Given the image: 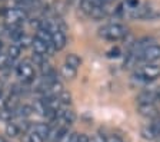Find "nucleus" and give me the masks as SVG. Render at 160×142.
Listing matches in <instances>:
<instances>
[{"mask_svg": "<svg viewBox=\"0 0 160 142\" xmlns=\"http://www.w3.org/2000/svg\"><path fill=\"white\" fill-rule=\"evenodd\" d=\"M99 34L103 39L106 40H120V39H124V37L129 34L127 29L120 23H110V24H106V26L100 27L99 30Z\"/></svg>", "mask_w": 160, "mask_h": 142, "instance_id": "obj_1", "label": "nucleus"}, {"mask_svg": "<svg viewBox=\"0 0 160 142\" xmlns=\"http://www.w3.org/2000/svg\"><path fill=\"white\" fill-rule=\"evenodd\" d=\"M136 76L140 81H153L160 76V66L154 63H146L137 69Z\"/></svg>", "mask_w": 160, "mask_h": 142, "instance_id": "obj_2", "label": "nucleus"}, {"mask_svg": "<svg viewBox=\"0 0 160 142\" xmlns=\"http://www.w3.org/2000/svg\"><path fill=\"white\" fill-rule=\"evenodd\" d=\"M134 55V53H133ZM137 60L146 62V63H153V62L160 59V45H150L149 47H146L143 52L134 55Z\"/></svg>", "mask_w": 160, "mask_h": 142, "instance_id": "obj_3", "label": "nucleus"}, {"mask_svg": "<svg viewBox=\"0 0 160 142\" xmlns=\"http://www.w3.org/2000/svg\"><path fill=\"white\" fill-rule=\"evenodd\" d=\"M16 73L20 79L26 83H30V82L34 81V68L33 65L30 63V62H22L19 63V66L16 68Z\"/></svg>", "mask_w": 160, "mask_h": 142, "instance_id": "obj_4", "label": "nucleus"}, {"mask_svg": "<svg viewBox=\"0 0 160 142\" xmlns=\"http://www.w3.org/2000/svg\"><path fill=\"white\" fill-rule=\"evenodd\" d=\"M2 14L4 16V19L7 20L9 24H20L22 22L26 19V12L22 10V9H6L2 12Z\"/></svg>", "mask_w": 160, "mask_h": 142, "instance_id": "obj_5", "label": "nucleus"}, {"mask_svg": "<svg viewBox=\"0 0 160 142\" xmlns=\"http://www.w3.org/2000/svg\"><path fill=\"white\" fill-rule=\"evenodd\" d=\"M130 17L137 19V20H142V19H153V17H156V13H154V9H152L149 4H140L136 9H132V10H130Z\"/></svg>", "mask_w": 160, "mask_h": 142, "instance_id": "obj_6", "label": "nucleus"}, {"mask_svg": "<svg viewBox=\"0 0 160 142\" xmlns=\"http://www.w3.org/2000/svg\"><path fill=\"white\" fill-rule=\"evenodd\" d=\"M159 101V93L156 91H144L137 96V103L139 105H146V103H156Z\"/></svg>", "mask_w": 160, "mask_h": 142, "instance_id": "obj_7", "label": "nucleus"}, {"mask_svg": "<svg viewBox=\"0 0 160 142\" xmlns=\"http://www.w3.org/2000/svg\"><path fill=\"white\" fill-rule=\"evenodd\" d=\"M137 112L142 116L146 118H156L159 115V109H157L156 103H146V105H139L137 106Z\"/></svg>", "mask_w": 160, "mask_h": 142, "instance_id": "obj_8", "label": "nucleus"}, {"mask_svg": "<svg viewBox=\"0 0 160 142\" xmlns=\"http://www.w3.org/2000/svg\"><path fill=\"white\" fill-rule=\"evenodd\" d=\"M66 43H67V39H66L64 32L57 30L52 34V45H53V47L56 49V50H63L64 46H66Z\"/></svg>", "mask_w": 160, "mask_h": 142, "instance_id": "obj_9", "label": "nucleus"}, {"mask_svg": "<svg viewBox=\"0 0 160 142\" xmlns=\"http://www.w3.org/2000/svg\"><path fill=\"white\" fill-rule=\"evenodd\" d=\"M76 121V113H74V111H72V109H63V113H62V116H60V122H63V125L67 126L69 128L73 122Z\"/></svg>", "mask_w": 160, "mask_h": 142, "instance_id": "obj_10", "label": "nucleus"}, {"mask_svg": "<svg viewBox=\"0 0 160 142\" xmlns=\"http://www.w3.org/2000/svg\"><path fill=\"white\" fill-rule=\"evenodd\" d=\"M33 112H34L33 111V106H30V105H19L16 109H14V115H16L17 118L26 119V118H29Z\"/></svg>", "mask_w": 160, "mask_h": 142, "instance_id": "obj_11", "label": "nucleus"}, {"mask_svg": "<svg viewBox=\"0 0 160 142\" xmlns=\"http://www.w3.org/2000/svg\"><path fill=\"white\" fill-rule=\"evenodd\" d=\"M50 43H44L43 40H40L37 37L33 39V43H32V47H33V52L34 53H40V55H44L47 56V47H49Z\"/></svg>", "mask_w": 160, "mask_h": 142, "instance_id": "obj_12", "label": "nucleus"}, {"mask_svg": "<svg viewBox=\"0 0 160 142\" xmlns=\"http://www.w3.org/2000/svg\"><path fill=\"white\" fill-rule=\"evenodd\" d=\"M32 131L36 132L39 136H42L43 139H47V135H49L50 126L47 124H36L34 126H32Z\"/></svg>", "mask_w": 160, "mask_h": 142, "instance_id": "obj_13", "label": "nucleus"}, {"mask_svg": "<svg viewBox=\"0 0 160 142\" xmlns=\"http://www.w3.org/2000/svg\"><path fill=\"white\" fill-rule=\"evenodd\" d=\"M60 72H62V75H63L64 79H74L76 78V75H77V69L72 68V66H69V65H66V63L62 66Z\"/></svg>", "mask_w": 160, "mask_h": 142, "instance_id": "obj_14", "label": "nucleus"}, {"mask_svg": "<svg viewBox=\"0 0 160 142\" xmlns=\"http://www.w3.org/2000/svg\"><path fill=\"white\" fill-rule=\"evenodd\" d=\"M6 135L9 136V138H16V136L20 135V128L17 124H14V122H9L6 125Z\"/></svg>", "mask_w": 160, "mask_h": 142, "instance_id": "obj_15", "label": "nucleus"}, {"mask_svg": "<svg viewBox=\"0 0 160 142\" xmlns=\"http://www.w3.org/2000/svg\"><path fill=\"white\" fill-rule=\"evenodd\" d=\"M66 65H69V66H72V68L77 69L80 65H82V59H80L76 53H69L66 56Z\"/></svg>", "mask_w": 160, "mask_h": 142, "instance_id": "obj_16", "label": "nucleus"}, {"mask_svg": "<svg viewBox=\"0 0 160 142\" xmlns=\"http://www.w3.org/2000/svg\"><path fill=\"white\" fill-rule=\"evenodd\" d=\"M107 10L104 9V4L103 6H96L93 7V10H92V13L89 14L90 17H93V19H96V20H99V19H103L104 16H106Z\"/></svg>", "mask_w": 160, "mask_h": 142, "instance_id": "obj_17", "label": "nucleus"}, {"mask_svg": "<svg viewBox=\"0 0 160 142\" xmlns=\"http://www.w3.org/2000/svg\"><path fill=\"white\" fill-rule=\"evenodd\" d=\"M20 52H22V49L17 45H10L9 49H7V56H9L10 60H16L20 56Z\"/></svg>", "mask_w": 160, "mask_h": 142, "instance_id": "obj_18", "label": "nucleus"}, {"mask_svg": "<svg viewBox=\"0 0 160 142\" xmlns=\"http://www.w3.org/2000/svg\"><path fill=\"white\" fill-rule=\"evenodd\" d=\"M16 118V115H14V111H10V109L4 108L0 111V121H3V122H12V119Z\"/></svg>", "mask_w": 160, "mask_h": 142, "instance_id": "obj_19", "label": "nucleus"}, {"mask_svg": "<svg viewBox=\"0 0 160 142\" xmlns=\"http://www.w3.org/2000/svg\"><path fill=\"white\" fill-rule=\"evenodd\" d=\"M33 111H34V112H37L39 115H43V116L46 115L47 108H46V105H44L43 99H39V101L34 102V105H33Z\"/></svg>", "mask_w": 160, "mask_h": 142, "instance_id": "obj_20", "label": "nucleus"}, {"mask_svg": "<svg viewBox=\"0 0 160 142\" xmlns=\"http://www.w3.org/2000/svg\"><path fill=\"white\" fill-rule=\"evenodd\" d=\"M17 43V46L20 47V49H26V47H29V46H32V43H33V37H30V36H22L19 39V40L16 42Z\"/></svg>", "mask_w": 160, "mask_h": 142, "instance_id": "obj_21", "label": "nucleus"}, {"mask_svg": "<svg viewBox=\"0 0 160 142\" xmlns=\"http://www.w3.org/2000/svg\"><path fill=\"white\" fill-rule=\"evenodd\" d=\"M36 37L40 39V40H43L44 43H52V33H49V32H46V30H40V29H37Z\"/></svg>", "mask_w": 160, "mask_h": 142, "instance_id": "obj_22", "label": "nucleus"}, {"mask_svg": "<svg viewBox=\"0 0 160 142\" xmlns=\"http://www.w3.org/2000/svg\"><path fill=\"white\" fill-rule=\"evenodd\" d=\"M40 71H42V75H43V76H52V75H54V71H53V68H52V65H50L47 60L40 66Z\"/></svg>", "mask_w": 160, "mask_h": 142, "instance_id": "obj_23", "label": "nucleus"}, {"mask_svg": "<svg viewBox=\"0 0 160 142\" xmlns=\"http://www.w3.org/2000/svg\"><path fill=\"white\" fill-rule=\"evenodd\" d=\"M10 65V59L7 56V53H0V71L7 69Z\"/></svg>", "mask_w": 160, "mask_h": 142, "instance_id": "obj_24", "label": "nucleus"}, {"mask_svg": "<svg viewBox=\"0 0 160 142\" xmlns=\"http://www.w3.org/2000/svg\"><path fill=\"white\" fill-rule=\"evenodd\" d=\"M59 101L62 102V105H69L70 102H72V95H70L69 92L63 91L59 95Z\"/></svg>", "mask_w": 160, "mask_h": 142, "instance_id": "obj_25", "label": "nucleus"}, {"mask_svg": "<svg viewBox=\"0 0 160 142\" xmlns=\"http://www.w3.org/2000/svg\"><path fill=\"white\" fill-rule=\"evenodd\" d=\"M32 60L34 62V65H37V66H42V65L46 62V56H44V55H40V53H34V52H33Z\"/></svg>", "mask_w": 160, "mask_h": 142, "instance_id": "obj_26", "label": "nucleus"}, {"mask_svg": "<svg viewBox=\"0 0 160 142\" xmlns=\"http://www.w3.org/2000/svg\"><path fill=\"white\" fill-rule=\"evenodd\" d=\"M93 7H94L93 4L89 3L87 0H82V3H80V9H82V10H83L86 14H90V13H92V10H93Z\"/></svg>", "mask_w": 160, "mask_h": 142, "instance_id": "obj_27", "label": "nucleus"}, {"mask_svg": "<svg viewBox=\"0 0 160 142\" xmlns=\"http://www.w3.org/2000/svg\"><path fill=\"white\" fill-rule=\"evenodd\" d=\"M26 141H27V142H44V139L42 138V136L37 135L36 132L30 131L29 135H27V138H26Z\"/></svg>", "mask_w": 160, "mask_h": 142, "instance_id": "obj_28", "label": "nucleus"}, {"mask_svg": "<svg viewBox=\"0 0 160 142\" xmlns=\"http://www.w3.org/2000/svg\"><path fill=\"white\" fill-rule=\"evenodd\" d=\"M142 135H143L146 139H154V138H156V134L153 132L152 126H147V128H144L143 131H142Z\"/></svg>", "mask_w": 160, "mask_h": 142, "instance_id": "obj_29", "label": "nucleus"}, {"mask_svg": "<svg viewBox=\"0 0 160 142\" xmlns=\"http://www.w3.org/2000/svg\"><path fill=\"white\" fill-rule=\"evenodd\" d=\"M152 129H153V132L156 134V136L157 135H160V115H157L156 118H154V121H153V124H152Z\"/></svg>", "mask_w": 160, "mask_h": 142, "instance_id": "obj_30", "label": "nucleus"}, {"mask_svg": "<svg viewBox=\"0 0 160 142\" xmlns=\"http://www.w3.org/2000/svg\"><path fill=\"white\" fill-rule=\"evenodd\" d=\"M119 56H120L119 47H112V49L107 52V58H119Z\"/></svg>", "mask_w": 160, "mask_h": 142, "instance_id": "obj_31", "label": "nucleus"}, {"mask_svg": "<svg viewBox=\"0 0 160 142\" xmlns=\"http://www.w3.org/2000/svg\"><path fill=\"white\" fill-rule=\"evenodd\" d=\"M19 128H20V132H22V131H23V132H27L30 128H32V125H30V122H27V121H24V119H23V121L20 122Z\"/></svg>", "mask_w": 160, "mask_h": 142, "instance_id": "obj_32", "label": "nucleus"}, {"mask_svg": "<svg viewBox=\"0 0 160 142\" xmlns=\"http://www.w3.org/2000/svg\"><path fill=\"white\" fill-rule=\"evenodd\" d=\"M126 6L132 10V9H136L137 6H140V3L139 0H126Z\"/></svg>", "mask_w": 160, "mask_h": 142, "instance_id": "obj_33", "label": "nucleus"}, {"mask_svg": "<svg viewBox=\"0 0 160 142\" xmlns=\"http://www.w3.org/2000/svg\"><path fill=\"white\" fill-rule=\"evenodd\" d=\"M54 7H56V9H54V12H56V13H59V14H63L64 13V4L62 3V2H57Z\"/></svg>", "mask_w": 160, "mask_h": 142, "instance_id": "obj_34", "label": "nucleus"}, {"mask_svg": "<svg viewBox=\"0 0 160 142\" xmlns=\"http://www.w3.org/2000/svg\"><path fill=\"white\" fill-rule=\"evenodd\" d=\"M89 142H106V138L103 135H94Z\"/></svg>", "mask_w": 160, "mask_h": 142, "instance_id": "obj_35", "label": "nucleus"}, {"mask_svg": "<svg viewBox=\"0 0 160 142\" xmlns=\"http://www.w3.org/2000/svg\"><path fill=\"white\" fill-rule=\"evenodd\" d=\"M90 138L86 135V134H79L77 135V142H89Z\"/></svg>", "mask_w": 160, "mask_h": 142, "instance_id": "obj_36", "label": "nucleus"}, {"mask_svg": "<svg viewBox=\"0 0 160 142\" xmlns=\"http://www.w3.org/2000/svg\"><path fill=\"white\" fill-rule=\"evenodd\" d=\"M106 142H123V141H122V138L117 135H110L109 138H106Z\"/></svg>", "mask_w": 160, "mask_h": 142, "instance_id": "obj_37", "label": "nucleus"}, {"mask_svg": "<svg viewBox=\"0 0 160 142\" xmlns=\"http://www.w3.org/2000/svg\"><path fill=\"white\" fill-rule=\"evenodd\" d=\"M6 105H7V98H4L3 95L0 93V111L6 108Z\"/></svg>", "mask_w": 160, "mask_h": 142, "instance_id": "obj_38", "label": "nucleus"}, {"mask_svg": "<svg viewBox=\"0 0 160 142\" xmlns=\"http://www.w3.org/2000/svg\"><path fill=\"white\" fill-rule=\"evenodd\" d=\"M0 142H9L6 138H3V136H0Z\"/></svg>", "mask_w": 160, "mask_h": 142, "instance_id": "obj_39", "label": "nucleus"}, {"mask_svg": "<svg viewBox=\"0 0 160 142\" xmlns=\"http://www.w3.org/2000/svg\"><path fill=\"white\" fill-rule=\"evenodd\" d=\"M157 93H159V101H160V88H157Z\"/></svg>", "mask_w": 160, "mask_h": 142, "instance_id": "obj_40", "label": "nucleus"}, {"mask_svg": "<svg viewBox=\"0 0 160 142\" xmlns=\"http://www.w3.org/2000/svg\"><path fill=\"white\" fill-rule=\"evenodd\" d=\"M0 49H2V40H0Z\"/></svg>", "mask_w": 160, "mask_h": 142, "instance_id": "obj_41", "label": "nucleus"}, {"mask_svg": "<svg viewBox=\"0 0 160 142\" xmlns=\"http://www.w3.org/2000/svg\"><path fill=\"white\" fill-rule=\"evenodd\" d=\"M0 53H2V52H0Z\"/></svg>", "mask_w": 160, "mask_h": 142, "instance_id": "obj_42", "label": "nucleus"}]
</instances>
